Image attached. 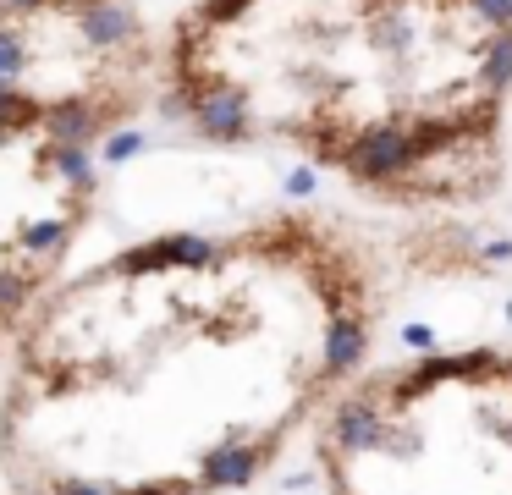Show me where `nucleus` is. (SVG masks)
I'll return each mask as SVG.
<instances>
[{"label": "nucleus", "mask_w": 512, "mask_h": 495, "mask_svg": "<svg viewBox=\"0 0 512 495\" xmlns=\"http://www.w3.org/2000/svg\"><path fill=\"white\" fill-rule=\"evenodd\" d=\"M138 17V0H0V39L12 33H72Z\"/></svg>", "instance_id": "39448f33"}, {"label": "nucleus", "mask_w": 512, "mask_h": 495, "mask_svg": "<svg viewBox=\"0 0 512 495\" xmlns=\"http://www.w3.org/2000/svg\"><path fill=\"white\" fill-rule=\"evenodd\" d=\"M94 149L83 121L0 88V369L94 220Z\"/></svg>", "instance_id": "20e7f679"}, {"label": "nucleus", "mask_w": 512, "mask_h": 495, "mask_svg": "<svg viewBox=\"0 0 512 495\" xmlns=\"http://www.w3.org/2000/svg\"><path fill=\"white\" fill-rule=\"evenodd\" d=\"M380 259L342 215L265 209L78 270L0 369L6 495L248 490L358 374Z\"/></svg>", "instance_id": "f257e3e1"}, {"label": "nucleus", "mask_w": 512, "mask_h": 495, "mask_svg": "<svg viewBox=\"0 0 512 495\" xmlns=\"http://www.w3.org/2000/svg\"><path fill=\"white\" fill-rule=\"evenodd\" d=\"M325 495H512V347L353 374L314 435Z\"/></svg>", "instance_id": "7ed1b4c3"}, {"label": "nucleus", "mask_w": 512, "mask_h": 495, "mask_svg": "<svg viewBox=\"0 0 512 495\" xmlns=\"http://www.w3.org/2000/svg\"><path fill=\"white\" fill-rule=\"evenodd\" d=\"M171 121L281 149L386 209L507 182L512 0H188L155 55Z\"/></svg>", "instance_id": "f03ea898"}]
</instances>
